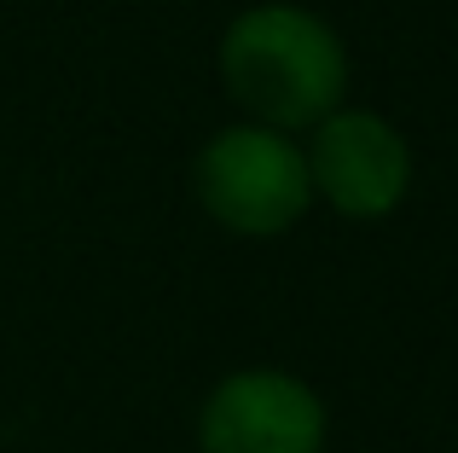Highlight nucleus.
Returning <instances> with one entry per match:
<instances>
[{
	"label": "nucleus",
	"instance_id": "f257e3e1",
	"mask_svg": "<svg viewBox=\"0 0 458 453\" xmlns=\"http://www.w3.org/2000/svg\"><path fill=\"white\" fill-rule=\"evenodd\" d=\"M221 76L261 128H313L348 88V53L325 18L302 6H250L221 35Z\"/></svg>",
	"mask_w": 458,
	"mask_h": 453
},
{
	"label": "nucleus",
	"instance_id": "f03ea898",
	"mask_svg": "<svg viewBox=\"0 0 458 453\" xmlns=\"http://www.w3.org/2000/svg\"><path fill=\"white\" fill-rule=\"evenodd\" d=\"M191 181H198V204L209 209V221L244 238L284 233L313 204L308 158L273 128H221L198 151Z\"/></svg>",
	"mask_w": 458,
	"mask_h": 453
},
{
	"label": "nucleus",
	"instance_id": "7ed1b4c3",
	"mask_svg": "<svg viewBox=\"0 0 458 453\" xmlns=\"http://www.w3.org/2000/svg\"><path fill=\"white\" fill-rule=\"evenodd\" d=\"M203 453H319L325 448V407L291 372L250 366L215 384L198 413Z\"/></svg>",
	"mask_w": 458,
	"mask_h": 453
},
{
	"label": "nucleus",
	"instance_id": "20e7f679",
	"mask_svg": "<svg viewBox=\"0 0 458 453\" xmlns=\"http://www.w3.org/2000/svg\"><path fill=\"white\" fill-rule=\"evenodd\" d=\"M313 192H325L348 221H377L412 186L406 140L371 111H331L313 123V158H308Z\"/></svg>",
	"mask_w": 458,
	"mask_h": 453
}]
</instances>
